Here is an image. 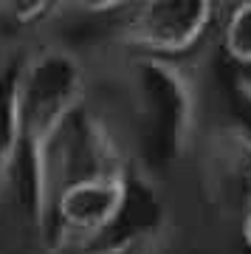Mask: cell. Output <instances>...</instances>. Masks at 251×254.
<instances>
[{"mask_svg":"<svg viewBox=\"0 0 251 254\" xmlns=\"http://www.w3.org/2000/svg\"><path fill=\"white\" fill-rule=\"evenodd\" d=\"M240 232H243V243L251 249V209L246 212V218H243V226H240Z\"/></svg>","mask_w":251,"mask_h":254,"instance_id":"5","label":"cell"},{"mask_svg":"<svg viewBox=\"0 0 251 254\" xmlns=\"http://www.w3.org/2000/svg\"><path fill=\"white\" fill-rule=\"evenodd\" d=\"M20 65L23 51H9V60L0 71V218L6 206V192L11 181V167L17 155V82H20Z\"/></svg>","mask_w":251,"mask_h":254,"instance_id":"3","label":"cell"},{"mask_svg":"<svg viewBox=\"0 0 251 254\" xmlns=\"http://www.w3.org/2000/svg\"><path fill=\"white\" fill-rule=\"evenodd\" d=\"M215 17V6L203 0H161L130 6L119 28L122 43L155 57L187 54L197 46Z\"/></svg>","mask_w":251,"mask_h":254,"instance_id":"2","label":"cell"},{"mask_svg":"<svg viewBox=\"0 0 251 254\" xmlns=\"http://www.w3.org/2000/svg\"><path fill=\"white\" fill-rule=\"evenodd\" d=\"M6 60H9V51H3V48H0V71H3V65H6Z\"/></svg>","mask_w":251,"mask_h":254,"instance_id":"6","label":"cell"},{"mask_svg":"<svg viewBox=\"0 0 251 254\" xmlns=\"http://www.w3.org/2000/svg\"><path fill=\"white\" fill-rule=\"evenodd\" d=\"M223 48L234 63L251 65V3H237L226 14Z\"/></svg>","mask_w":251,"mask_h":254,"instance_id":"4","label":"cell"},{"mask_svg":"<svg viewBox=\"0 0 251 254\" xmlns=\"http://www.w3.org/2000/svg\"><path fill=\"white\" fill-rule=\"evenodd\" d=\"M127 200H130V181L125 170L68 181L48 195L43 237L82 249L116 226V220L125 215Z\"/></svg>","mask_w":251,"mask_h":254,"instance_id":"1","label":"cell"}]
</instances>
